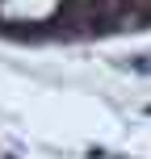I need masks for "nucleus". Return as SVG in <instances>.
Segmentation results:
<instances>
[{
  "label": "nucleus",
  "mask_w": 151,
  "mask_h": 159,
  "mask_svg": "<svg viewBox=\"0 0 151 159\" xmlns=\"http://www.w3.org/2000/svg\"><path fill=\"white\" fill-rule=\"evenodd\" d=\"M126 67H130V71H143V75H151V55H134V59H126Z\"/></svg>",
  "instance_id": "obj_1"
},
{
  "label": "nucleus",
  "mask_w": 151,
  "mask_h": 159,
  "mask_svg": "<svg viewBox=\"0 0 151 159\" xmlns=\"http://www.w3.org/2000/svg\"><path fill=\"white\" fill-rule=\"evenodd\" d=\"M147 113H151V105H147Z\"/></svg>",
  "instance_id": "obj_2"
}]
</instances>
